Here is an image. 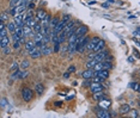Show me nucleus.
<instances>
[{
  "mask_svg": "<svg viewBox=\"0 0 140 118\" xmlns=\"http://www.w3.org/2000/svg\"><path fill=\"white\" fill-rule=\"evenodd\" d=\"M20 95H22V99H23L24 102L29 103L34 98V92H32V90H30L29 87H23L22 91H20Z\"/></svg>",
  "mask_w": 140,
  "mask_h": 118,
  "instance_id": "obj_1",
  "label": "nucleus"
},
{
  "mask_svg": "<svg viewBox=\"0 0 140 118\" xmlns=\"http://www.w3.org/2000/svg\"><path fill=\"white\" fill-rule=\"evenodd\" d=\"M96 116L98 118H110L113 114L110 113L108 110H105V109H101V107H98L97 111H96Z\"/></svg>",
  "mask_w": 140,
  "mask_h": 118,
  "instance_id": "obj_2",
  "label": "nucleus"
},
{
  "mask_svg": "<svg viewBox=\"0 0 140 118\" xmlns=\"http://www.w3.org/2000/svg\"><path fill=\"white\" fill-rule=\"evenodd\" d=\"M99 37H92V38H90V42L89 44H87V48H86V50H89V51H93L95 50V48H96V45H97V43L99 42Z\"/></svg>",
  "mask_w": 140,
  "mask_h": 118,
  "instance_id": "obj_3",
  "label": "nucleus"
},
{
  "mask_svg": "<svg viewBox=\"0 0 140 118\" xmlns=\"http://www.w3.org/2000/svg\"><path fill=\"white\" fill-rule=\"evenodd\" d=\"M110 54V51L109 50H107V49H103V50H101V51H98L97 54H96V60H97L98 62H103L105 60V57H107V55H109Z\"/></svg>",
  "mask_w": 140,
  "mask_h": 118,
  "instance_id": "obj_4",
  "label": "nucleus"
},
{
  "mask_svg": "<svg viewBox=\"0 0 140 118\" xmlns=\"http://www.w3.org/2000/svg\"><path fill=\"white\" fill-rule=\"evenodd\" d=\"M90 91L93 93H97V92H102L103 91V85L101 82H92L90 86Z\"/></svg>",
  "mask_w": 140,
  "mask_h": 118,
  "instance_id": "obj_5",
  "label": "nucleus"
},
{
  "mask_svg": "<svg viewBox=\"0 0 140 118\" xmlns=\"http://www.w3.org/2000/svg\"><path fill=\"white\" fill-rule=\"evenodd\" d=\"M82 76L84 79H91L93 76H96V71L93 68H87L86 71H84L82 73Z\"/></svg>",
  "mask_w": 140,
  "mask_h": 118,
  "instance_id": "obj_6",
  "label": "nucleus"
},
{
  "mask_svg": "<svg viewBox=\"0 0 140 118\" xmlns=\"http://www.w3.org/2000/svg\"><path fill=\"white\" fill-rule=\"evenodd\" d=\"M110 106H111V102H110V99H108V98H104L98 102V107H101V109L108 110Z\"/></svg>",
  "mask_w": 140,
  "mask_h": 118,
  "instance_id": "obj_7",
  "label": "nucleus"
},
{
  "mask_svg": "<svg viewBox=\"0 0 140 118\" xmlns=\"http://www.w3.org/2000/svg\"><path fill=\"white\" fill-rule=\"evenodd\" d=\"M73 29H77V26H75V22H74L73 19H71L70 22L66 24V26H65V29H63V32L67 35V33H68L70 31H72Z\"/></svg>",
  "mask_w": 140,
  "mask_h": 118,
  "instance_id": "obj_8",
  "label": "nucleus"
},
{
  "mask_svg": "<svg viewBox=\"0 0 140 118\" xmlns=\"http://www.w3.org/2000/svg\"><path fill=\"white\" fill-rule=\"evenodd\" d=\"M24 47H25V50H27L28 53H31V51H32L36 48L35 41H32V39H30V41H27V43L24 44Z\"/></svg>",
  "mask_w": 140,
  "mask_h": 118,
  "instance_id": "obj_9",
  "label": "nucleus"
},
{
  "mask_svg": "<svg viewBox=\"0 0 140 118\" xmlns=\"http://www.w3.org/2000/svg\"><path fill=\"white\" fill-rule=\"evenodd\" d=\"M46 16H47V12L44 11V10H42V8H40V10H37V12H36L35 19L37 20V22H41Z\"/></svg>",
  "mask_w": 140,
  "mask_h": 118,
  "instance_id": "obj_10",
  "label": "nucleus"
},
{
  "mask_svg": "<svg viewBox=\"0 0 140 118\" xmlns=\"http://www.w3.org/2000/svg\"><path fill=\"white\" fill-rule=\"evenodd\" d=\"M66 24H67V22H65V20L60 19L59 24H58V25H56V28L54 29V31H55V32H58V33L62 32V31H63V29H65V26H66Z\"/></svg>",
  "mask_w": 140,
  "mask_h": 118,
  "instance_id": "obj_11",
  "label": "nucleus"
},
{
  "mask_svg": "<svg viewBox=\"0 0 140 118\" xmlns=\"http://www.w3.org/2000/svg\"><path fill=\"white\" fill-rule=\"evenodd\" d=\"M96 76H99V78L107 80V79L109 78V71L108 69H101V71H97L96 72Z\"/></svg>",
  "mask_w": 140,
  "mask_h": 118,
  "instance_id": "obj_12",
  "label": "nucleus"
},
{
  "mask_svg": "<svg viewBox=\"0 0 140 118\" xmlns=\"http://www.w3.org/2000/svg\"><path fill=\"white\" fill-rule=\"evenodd\" d=\"M87 26L86 25H79L77 28V30H75V33H77L78 36H82V35H86V32H87Z\"/></svg>",
  "mask_w": 140,
  "mask_h": 118,
  "instance_id": "obj_13",
  "label": "nucleus"
},
{
  "mask_svg": "<svg viewBox=\"0 0 140 118\" xmlns=\"http://www.w3.org/2000/svg\"><path fill=\"white\" fill-rule=\"evenodd\" d=\"M42 55H50L52 54V49L50 47H48V44H42V47L40 48Z\"/></svg>",
  "mask_w": 140,
  "mask_h": 118,
  "instance_id": "obj_14",
  "label": "nucleus"
},
{
  "mask_svg": "<svg viewBox=\"0 0 140 118\" xmlns=\"http://www.w3.org/2000/svg\"><path fill=\"white\" fill-rule=\"evenodd\" d=\"M29 54H30L31 59H37L40 56H42V53H41V49H40V48H35V49L31 51V53H29Z\"/></svg>",
  "mask_w": 140,
  "mask_h": 118,
  "instance_id": "obj_15",
  "label": "nucleus"
},
{
  "mask_svg": "<svg viewBox=\"0 0 140 118\" xmlns=\"http://www.w3.org/2000/svg\"><path fill=\"white\" fill-rule=\"evenodd\" d=\"M131 112V106H129L128 104H123V105H121L120 106V113L121 114H127Z\"/></svg>",
  "mask_w": 140,
  "mask_h": 118,
  "instance_id": "obj_16",
  "label": "nucleus"
},
{
  "mask_svg": "<svg viewBox=\"0 0 140 118\" xmlns=\"http://www.w3.org/2000/svg\"><path fill=\"white\" fill-rule=\"evenodd\" d=\"M104 48H105V42H104V39H99V42L97 43V45H96V48H95V50H93V51L98 53V51L103 50Z\"/></svg>",
  "mask_w": 140,
  "mask_h": 118,
  "instance_id": "obj_17",
  "label": "nucleus"
},
{
  "mask_svg": "<svg viewBox=\"0 0 140 118\" xmlns=\"http://www.w3.org/2000/svg\"><path fill=\"white\" fill-rule=\"evenodd\" d=\"M8 44H10V38H8V36L0 38V45H1V49H4V48L8 47Z\"/></svg>",
  "mask_w": 140,
  "mask_h": 118,
  "instance_id": "obj_18",
  "label": "nucleus"
},
{
  "mask_svg": "<svg viewBox=\"0 0 140 118\" xmlns=\"http://www.w3.org/2000/svg\"><path fill=\"white\" fill-rule=\"evenodd\" d=\"M35 92L39 95H42L43 92H44V86H43L42 83H36L35 85Z\"/></svg>",
  "mask_w": 140,
  "mask_h": 118,
  "instance_id": "obj_19",
  "label": "nucleus"
},
{
  "mask_svg": "<svg viewBox=\"0 0 140 118\" xmlns=\"http://www.w3.org/2000/svg\"><path fill=\"white\" fill-rule=\"evenodd\" d=\"M16 29H17V24H16L15 20H13V22H8L7 23V30L8 31L13 33V32L16 31Z\"/></svg>",
  "mask_w": 140,
  "mask_h": 118,
  "instance_id": "obj_20",
  "label": "nucleus"
},
{
  "mask_svg": "<svg viewBox=\"0 0 140 118\" xmlns=\"http://www.w3.org/2000/svg\"><path fill=\"white\" fill-rule=\"evenodd\" d=\"M50 20H52V17L49 16V14H47L44 18H43L40 23L42 24V26H49V23H50Z\"/></svg>",
  "mask_w": 140,
  "mask_h": 118,
  "instance_id": "obj_21",
  "label": "nucleus"
},
{
  "mask_svg": "<svg viewBox=\"0 0 140 118\" xmlns=\"http://www.w3.org/2000/svg\"><path fill=\"white\" fill-rule=\"evenodd\" d=\"M107 98L104 95V93H103V91L102 92H97V93H93V99L95 100H97V102H99V100H102V99Z\"/></svg>",
  "mask_w": 140,
  "mask_h": 118,
  "instance_id": "obj_22",
  "label": "nucleus"
},
{
  "mask_svg": "<svg viewBox=\"0 0 140 118\" xmlns=\"http://www.w3.org/2000/svg\"><path fill=\"white\" fill-rule=\"evenodd\" d=\"M59 22H60V19L59 18H52V20H50V23H49V28H50V30H54L55 28H56V25L59 24Z\"/></svg>",
  "mask_w": 140,
  "mask_h": 118,
  "instance_id": "obj_23",
  "label": "nucleus"
},
{
  "mask_svg": "<svg viewBox=\"0 0 140 118\" xmlns=\"http://www.w3.org/2000/svg\"><path fill=\"white\" fill-rule=\"evenodd\" d=\"M98 63V61L96 59H93V60H89L87 62H86V68H93L96 64Z\"/></svg>",
  "mask_w": 140,
  "mask_h": 118,
  "instance_id": "obj_24",
  "label": "nucleus"
},
{
  "mask_svg": "<svg viewBox=\"0 0 140 118\" xmlns=\"http://www.w3.org/2000/svg\"><path fill=\"white\" fill-rule=\"evenodd\" d=\"M113 68H114L113 62H109V61H103V69H108V71H110V69H113Z\"/></svg>",
  "mask_w": 140,
  "mask_h": 118,
  "instance_id": "obj_25",
  "label": "nucleus"
},
{
  "mask_svg": "<svg viewBox=\"0 0 140 118\" xmlns=\"http://www.w3.org/2000/svg\"><path fill=\"white\" fill-rule=\"evenodd\" d=\"M66 38H67V36H66V33H65V32L62 31V32H60V33H59V38H58V42L59 43H63V42H65V41H66Z\"/></svg>",
  "mask_w": 140,
  "mask_h": 118,
  "instance_id": "obj_26",
  "label": "nucleus"
},
{
  "mask_svg": "<svg viewBox=\"0 0 140 118\" xmlns=\"http://www.w3.org/2000/svg\"><path fill=\"white\" fill-rule=\"evenodd\" d=\"M20 74H22V72H20L19 69H17L16 72H12V75L10 76V78H11L12 80H16V79H20Z\"/></svg>",
  "mask_w": 140,
  "mask_h": 118,
  "instance_id": "obj_27",
  "label": "nucleus"
},
{
  "mask_svg": "<svg viewBox=\"0 0 140 118\" xmlns=\"http://www.w3.org/2000/svg\"><path fill=\"white\" fill-rule=\"evenodd\" d=\"M42 24L40 23V22H37V23H36V25L35 26H34V28H32V30H34V32H35V33H37V32H41L42 31Z\"/></svg>",
  "mask_w": 140,
  "mask_h": 118,
  "instance_id": "obj_28",
  "label": "nucleus"
},
{
  "mask_svg": "<svg viewBox=\"0 0 140 118\" xmlns=\"http://www.w3.org/2000/svg\"><path fill=\"white\" fill-rule=\"evenodd\" d=\"M29 66H30V62H29L28 60H23V61H22V63H20V69L25 71V69H28V68H29Z\"/></svg>",
  "mask_w": 140,
  "mask_h": 118,
  "instance_id": "obj_29",
  "label": "nucleus"
},
{
  "mask_svg": "<svg viewBox=\"0 0 140 118\" xmlns=\"http://www.w3.org/2000/svg\"><path fill=\"white\" fill-rule=\"evenodd\" d=\"M43 33L42 32H37V33H35V38H34V41L35 42H42V39H43Z\"/></svg>",
  "mask_w": 140,
  "mask_h": 118,
  "instance_id": "obj_30",
  "label": "nucleus"
},
{
  "mask_svg": "<svg viewBox=\"0 0 140 118\" xmlns=\"http://www.w3.org/2000/svg\"><path fill=\"white\" fill-rule=\"evenodd\" d=\"M60 49H61V43H59V42L53 43V51L54 53H60Z\"/></svg>",
  "mask_w": 140,
  "mask_h": 118,
  "instance_id": "obj_31",
  "label": "nucleus"
},
{
  "mask_svg": "<svg viewBox=\"0 0 140 118\" xmlns=\"http://www.w3.org/2000/svg\"><path fill=\"white\" fill-rule=\"evenodd\" d=\"M92 82H93L92 78H91V79H84V81H83V86H84V87H90Z\"/></svg>",
  "mask_w": 140,
  "mask_h": 118,
  "instance_id": "obj_32",
  "label": "nucleus"
},
{
  "mask_svg": "<svg viewBox=\"0 0 140 118\" xmlns=\"http://www.w3.org/2000/svg\"><path fill=\"white\" fill-rule=\"evenodd\" d=\"M19 67H20V64H18L17 62H13L12 66L10 67V72H16L17 69H19Z\"/></svg>",
  "mask_w": 140,
  "mask_h": 118,
  "instance_id": "obj_33",
  "label": "nucleus"
},
{
  "mask_svg": "<svg viewBox=\"0 0 140 118\" xmlns=\"http://www.w3.org/2000/svg\"><path fill=\"white\" fill-rule=\"evenodd\" d=\"M6 105H8V100L6 98H1V100H0V107L4 109Z\"/></svg>",
  "mask_w": 140,
  "mask_h": 118,
  "instance_id": "obj_34",
  "label": "nucleus"
},
{
  "mask_svg": "<svg viewBox=\"0 0 140 118\" xmlns=\"http://www.w3.org/2000/svg\"><path fill=\"white\" fill-rule=\"evenodd\" d=\"M129 88H132L133 91H138V88H139V83L138 82H131L129 83Z\"/></svg>",
  "mask_w": 140,
  "mask_h": 118,
  "instance_id": "obj_35",
  "label": "nucleus"
},
{
  "mask_svg": "<svg viewBox=\"0 0 140 118\" xmlns=\"http://www.w3.org/2000/svg\"><path fill=\"white\" fill-rule=\"evenodd\" d=\"M67 51H68V44H66V45H62L61 49H60L61 55H65V53H67Z\"/></svg>",
  "mask_w": 140,
  "mask_h": 118,
  "instance_id": "obj_36",
  "label": "nucleus"
},
{
  "mask_svg": "<svg viewBox=\"0 0 140 118\" xmlns=\"http://www.w3.org/2000/svg\"><path fill=\"white\" fill-rule=\"evenodd\" d=\"M0 19H1V22H6V20L8 19V14L6 13V12H3V13H1V17H0Z\"/></svg>",
  "mask_w": 140,
  "mask_h": 118,
  "instance_id": "obj_37",
  "label": "nucleus"
},
{
  "mask_svg": "<svg viewBox=\"0 0 140 118\" xmlns=\"http://www.w3.org/2000/svg\"><path fill=\"white\" fill-rule=\"evenodd\" d=\"M20 0H10V6L13 7V6H17V5L19 4Z\"/></svg>",
  "mask_w": 140,
  "mask_h": 118,
  "instance_id": "obj_38",
  "label": "nucleus"
},
{
  "mask_svg": "<svg viewBox=\"0 0 140 118\" xmlns=\"http://www.w3.org/2000/svg\"><path fill=\"white\" fill-rule=\"evenodd\" d=\"M20 41H17V42H15V43H13V49H15V50H18V49H19L20 48Z\"/></svg>",
  "mask_w": 140,
  "mask_h": 118,
  "instance_id": "obj_39",
  "label": "nucleus"
},
{
  "mask_svg": "<svg viewBox=\"0 0 140 118\" xmlns=\"http://www.w3.org/2000/svg\"><path fill=\"white\" fill-rule=\"evenodd\" d=\"M10 53H11V48L10 47H6L3 49V54H4V55H8Z\"/></svg>",
  "mask_w": 140,
  "mask_h": 118,
  "instance_id": "obj_40",
  "label": "nucleus"
},
{
  "mask_svg": "<svg viewBox=\"0 0 140 118\" xmlns=\"http://www.w3.org/2000/svg\"><path fill=\"white\" fill-rule=\"evenodd\" d=\"M61 19H62V20H65V22H67V23H68V22L71 20V16H70V14H63Z\"/></svg>",
  "mask_w": 140,
  "mask_h": 118,
  "instance_id": "obj_41",
  "label": "nucleus"
},
{
  "mask_svg": "<svg viewBox=\"0 0 140 118\" xmlns=\"http://www.w3.org/2000/svg\"><path fill=\"white\" fill-rule=\"evenodd\" d=\"M28 76H29V72H28V71L22 72V74H20V79H25V78H28Z\"/></svg>",
  "mask_w": 140,
  "mask_h": 118,
  "instance_id": "obj_42",
  "label": "nucleus"
},
{
  "mask_svg": "<svg viewBox=\"0 0 140 118\" xmlns=\"http://www.w3.org/2000/svg\"><path fill=\"white\" fill-rule=\"evenodd\" d=\"M133 54H134V56H135V57H136V59H140V53H139V51H138V50H136V49H135V48H133Z\"/></svg>",
  "mask_w": 140,
  "mask_h": 118,
  "instance_id": "obj_43",
  "label": "nucleus"
},
{
  "mask_svg": "<svg viewBox=\"0 0 140 118\" xmlns=\"http://www.w3.org/2000/svg\"><path fill=\"white\" fill-rule=\"evenodd\" d=\"M75 71H77V68H75L74 64H71L70 67H68V72H70V73H74Z\"/></svg>",
  "mask_w": 140,
  "mask_h": 118,
  "instance_id": "obj_44",
  "label": "nucleus"
},
{
  "mask_svg": "<svg viewBox=\"0 0 140 118\" xmlns=\"http://www.w3.org/2000/svg\"><path fill=\"white\" fill-rule=\"evenodd\" d=\"M30 3H32V0H20L19 1V4H24V5H29L30 4Z\"/></svg>",
  "mask_w": 140,
  "mask_h": 118,
  "instance_id": "obj_45",
  "label": "nucleus"
},
{
  "mask_svg": "<svg viewBox=\"0 0 140 118\" xmlns=\"http://www.w3.org/2000/svg\"><path fill=\"white\" fill-rule=\"evenodd\" d=\"M131 113H132V117H134V118H136V117H139V114H138V111L136 110H131Z\"/></svg>",
  "mask_w": 140,
  "mask_h": 118,
  "instance_id": "obj_46",
  "label": "nucleus"
},
{
  "mask_svg": "<svg viewBox=\"0 0 140 118\" xmlns=\"http://www.w3.org/2000/svg\"><path fill=\"white\" fill-rule=\"evenodd\" d=\"M104 61H109V62H111V61H113V56L110 55V54H109V55H107V57H105Z\"/></svg>",
  "mask_w": 140,
  "mask_h": 118,
  "instance_id": "obj_47",
  "label": "nucleus"
},
{
  "mask_svg": "<svg viewBox=\"0 0 140 118\" xmlns=\"http://www.w3.org/2000/svg\"><path fill=\"white\" fill-rule=\"evenodd\" d=\"M62 76H63V79H68V78H70V72H66V73H63V75H62Z\"/></svg>",
  "mask_w": 140,
  "mask_h": 118,
  "instance_id": "obj_48",
  "label": "nucleus"
},
{
  "mask_svg": "<svg viewBox=\"0 0 140 118\" xmlns=\"http://www.w3.org/2000/svg\"><path fill=\"white\" fill-rule=\"evenodd\" d=\"M34 7H35V4H34V3H30V4L28 5V8H31V10H32Z\"/></svg>",
  "mask_w": 140,
  "mask_h": 118,
  "instance_id": "obj_49",
  "label": "nucleus"
},
{
  "mask_svg": "<svg viewBox=\"0 0 140 118\" xmlns=\"http://www.w3.org/2000/svg\"><path fill=\"white\" fill-rule=\"evenodd\" d=\"M74 97H75V95H74V94H72V95H70V97H67V98H66V100H71V99H73Z\"/></svg>",
  "mask_w": 140,
  "mask_h": 118,
  "instance_id": "obj_50",
  "label": "nucleus"
},
{
  "mask_svg": "<svg viewBox=\"0 0 140 118\" xmlns=\"http://www.w3.org/2000/svg\"><path fill=\"white\" fill-rule=\"evenodd\" d=\"M61 104H62L61 102H56L55 103V106H61Z\"/></svg>",
  "mask_w": 140,
  "mask_h": 118,
  "instance_id": "obj_51",
  "label": "nucleus"
},
{
  "mask_svg": "<svg viewBox=\"0 0 140 118\" xmlns=\"http://www.w3.org/2000/svg\"><path fill=\"white\" fill-rule=\"evenodd\" d=\"M102 6H103L104 8H108V7H109V5H108V4H104V3H103V5H102Z\"/></svg>",
  "mask_w": 140,
  "mask_h": 118,
  "instance_id": "obj_52",
  "label": "nucleus"
},
{
  "mask_svg": "<svg viewBox=\"0 0 140 118\" xmlns=\"http://www.w3.org/2000/svg\"><path fill=\"white\" fill-rule=\"evenodd\" d=\"M128 62H134V59L133 57H128Z\"/></svg>",
  "mask_w": 140,
  "mask_h": 118,
  "instance_id": "obj_53",
  "label": "nucleus"
},
{
  "mask_svg": "<svg viewBox=\"0 0 140 118\" xmlns=\"http://www.w3.org/2000/svg\"><path fill=\"white\" fill-rule=\"evenodd\" d=\"M134 42H135V43L139 45V48H140V41H138V39H134Z\"/></svg>",
  "mask_w": 140,
  "mask_h": 118,
  "instance_id": "obj_54",
  "label": "nucleus"
},
{
  "mask_svg": "<svg viewBox=\"0 0 140 118\" xmlns=\"http://www.w3.org/2000/svg\"><path fill=\"white\" fill-rule=\"evenodd\" d=\"M136 32H138V33H139V35H140V28H138V29H136Z\"/></svg>",
  "mask_w": 140,
  "mask_h": 118,
  "instance_id": "obj_55",
  "label": "nucleus"
},
{
  "mask_svg": "<svg viewBox=\"0 0 140 118\" xmlns=\"http://www.w3.org/2000/svg\"><path fill=\"white\" fill-rule=\"evenodd\" d=\"M108 3L109 4H111V3H114V0H108Z\"/></svg>",
  "mask_w": 140,
  "mask_h": 118,
  "instance_id": "obj_56",
  "label": "nucleus"
},
{
  "mask_svg": "<svg viewBox=\"0 0 140 118\" xmlns=\"http://www.w3.org/2000/svg\"><path fill=\"white\" fill-rule=\"evenodd\" d=\"M138 91H139V92H140V83H139V88H138Z\"/></svg>",
  "mask_w": 140,
  "mask_h": 118,
  "instance_id": "obj_57",
  "label": "nucleus"
},
{
  "mask_svg": "<svg viewBox=\"0 0 140 118\" xmlns=\"http://www.w3.org/2000/svg\"><path fill=\"white\" fill-rule=\"evenodd\" d=\"M139 100H140V95H139Z\"/></svg>",
  "mask_w": 140,
  "mask_h": 118,
  "instance_id": "obj_58",
  "label": "nucleus"
}]
</instances>
